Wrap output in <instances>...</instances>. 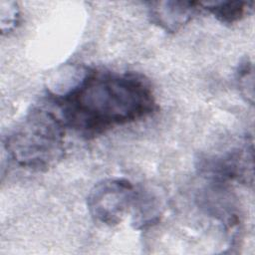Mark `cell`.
I'll return each instance as SVG.
<instances>
[{
    "instance_id": "1",
    "label": "cell",
    "mask_w": 255,
    "mask_h": 255,
    "mask_svg": "<svg viewBox=\"0 0 255 255\" xmlns=\"http://www.w3.org/2000/svg\"><path fill=\"white\" fill-rule=\"evenodd\" d=\"M65 127L84 135L149 116L156 108L147 80L136 73L89 70L79 85L61 97L49 96Z\"/></svg>"
},
{
    "instance_id": "2",
    "label": "cell",
    "mask_w": 255,
    "mask_h": 255,
    "mask_svg": "<svg viewBox=\"0 0 255 255\" xmlns=\"http://www.w3.org/2000/svg\"><path fill=\"white\" fill-rule=\"evenodd\" d=\"M64 135L59 116L46 107H36L7 134L4 147L18 166L45 171L63 158Z\"/></svg>"
},
{
    "instance_id": "3",
    "label": "cell",
    "mask_w": 255,
    "mask_h": 255,
    "mask_svg": "<svg viewBox=\"0 0 255 255\" xmlns=\"http://www.w3.org/2000/svg\"><path fill=\"white\" fill-rule=\"evenodd\" d=\"M136 188L126 178H106L97 182L87 196L90 215L98 222L114 226L131 210Z\"/></svg>"
},
{
    "instance_id": "4",
    "label": "cell",
    "mask_w": 255,
    "mask_h": 255,
    "mask_svg": "<svg viewBox=\"0 0 255 255\" xmlns=\"http://www.w3.org/2000/svg\"><path fill=\"white\" fill-rule=\"evenodd\" d=\"M203 172L218 181L235 179L239 182L253 183V140L244 142L243 146L236 147L229 152L204 159L201 164Z\"/></svg>"
},
{
    "instance_id": "5",
    "label": "cell",
    "mask_w": 255,
    "mask_h": 255,
    "mask_svg": "<svg viewBox=\"0 0 255 255\" xmlns=\"http://www.w3.org/2000/svg\"><path fill=\"white\" fill-rule=\"evenodd\" d=\"M147 5L151 23L169 33L177 32L190 22L199 7L198 2L193 1H156Z\"/></svg>"
},
{
    "instance_id": "6",
    "label": "cell",
    "mask_w": 255,
    "mask_h": 255,
    "mask_svg": "<svg viewBox=\"0 0 255 255\" xmlns=\"http://www.w3.org/2000/svg\"><path fill=\"white\" fill-rule=\"evenodd\" d=\"M131 223L135 229L141 230L156 224L162 213V203L158 196L150 190L136 189L131 207Z\"/></svg>"
},
{
    "instance_id": "7",
    "label": "cell",
    "mask_w": 255,
    "mask_h": 255,
    "mask_svg": "<svg viewBox=\"0 0 255 255\" xmlns=\"http://www.w3.org/2000/svg\"><path fill=\"white\" fill-rule=\"evenodd\" d=\"M199 7L209 11L217 20L225 24H232L241 20L249 9L252 2L245 1H207L198 2Z\"/></svg>"
},
{
    "instance_id": "8",
    "label": "cell",
    "mask_w": 255,
    "mask_h": 255,
    "mask_svg": "<svg viewBox=\"0 0 255 255\" xmlns=\"http://www.w3.org/2000/svg\"><path fill=\"white\" fill-rule=\"evenodd\" d=\"M254 70L249 58L243 59L237 66L235 82L240 95L250 105L254 104Z\"/></svg>"
},
{
    "instance_id": "9",
    "label": "cell",
    "mask_w": 255,
    "mask_h": 255,
    "mask_svg": "<svg viewBox=\"0 0 255 255\" xmlns=\"http://www.w3.org/2000/svg\"><path fill=\"white\" fill-rule=\"evenodd\" d=\"M0 17L2 34L13 31L20 20V10L17 3L13 1H1Z\"/></svg>"
}]
</instances>
